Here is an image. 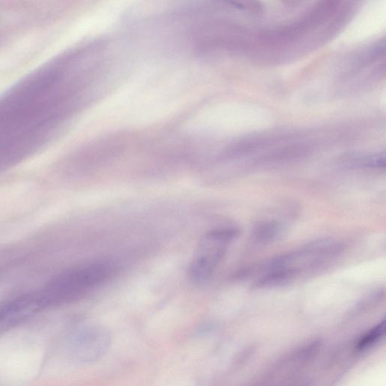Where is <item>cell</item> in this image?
I'll return each instance as SVG.
<instances>
[{"instance_id": "1", "label": "cell", "mask_w": 386, "mask_h": 386, "mask_svg": "<svg viewBox=\"0 0 386 386\" xmlns=\"http://www.w3.org/2000/svg\"><path fill=\"white\" fill-rule=\"evenodd\" d=\"M114 262L100 261L68 270L39 295L44 306L73 301L105 284L116 274Z\"/></svg>"}, {"instance_id": "2", "label": "cell", "mask_w": 386, "mask_h": 386, "mask_svg": "<svg viewBox=\"0 0 386 386\" xmlns=\"http://www.w3.org/2000/svg\"><path fill=\"white\" fill-rule=\"evenodd\" d=\"M234 227L212 230L202 238L188 265V279L196 286H203L212 278L224 258L228 245L238 236Z\"/></svg>"}, {"instance_id": "3", "label": "cell", "mask_w": 386, "mask_h": 386, "mask_svg": "<svg viewBox=\"0 0 386 386\" xmlns=\"http://www.w3.org/2000/svg\"><path fill=\"white\" fill-rule=\"evenodd\" d=\"M109 331L99 324L85 326L74 337L75 353L83 362H94L104 357L110 346Z\"/></svg>"}, {"instance_id": "4", "label": "cell", "mask_w": 386, "mask_h": 386, "mask_svg": "<svg viewBox=\"0 0 386 386\" xmlns=\"http://www.w3.org/2000/svg\"><path fill=\"white\" fill-rule=\"evenodd\" d=\"M301 271L299 268L287 267L264 273L256 280L254 288L256 289H269L288 284L292 281Z\"/></svg>"}, {"instance_id": "5", "label": "cell", "mask_w": 386, "mask_h": 386, "mask_svg": "<svg viewBox=\"0 0 386 386\" xmlns=\"http://www.w3.org/2000/svg\"><path fill=\"white\" fill-rule=\"evenodd\" d=\"M284 228L279 222L265 220L257 224L253 230V241L256 245H265L277 241L283 234Z\"/></svg>"}, {"instance_id": "6", "label": "cell", "mask_w": 386, "mask_h": 386, "mask_svg": "<svg viewBox=\"0 0 386 386\" xmlns=\"http://www.w3.org/2000/svg\"><path fill=\"white\" fill-rule=\"evenodd\" d=\"M385 330V326L383 320L360 338L357 342L356 349L362 351L374 346L384 337Z\"/></svg>"}, {"instance_id": "7", "label": "cell", "mask_w": 386, "mask_h": 386, "mask_svg": "<svg viewBox=\"0 0 386 386\" xmlns=\"http://www.w3.org/2000/svg\"><path fill=\"white\" fill-rule=\"evenodd\" d=\"M385 153L373 154L371 156L356 159V165L367 168H385Z\"/></svg>"}]
</instances>
